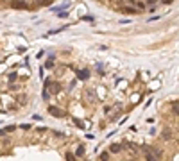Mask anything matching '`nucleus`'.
<instances>
[{
	"label": "nucleus",
	"instance_id": "obj_9",
	"mask_svg": "<svg viewBox=\"0 0 179 161\" xmlns=\"http://www.w3.org/2000/svg\"><path fill=\"white\" fill-rule=\"evenodd\" d=\"M18 102H20V104H25V102H27V97H25L23 93H20V95H18Z\"/></svg>",
	"mask_w": 179,
	"mask_h": 161
},
{
	"label": "nucleus",
	"instance_id": "obj_14",
	"mask_svg": "<svg viewBox=\"0 0 179 161\" xmlns=\"http://www.w3.org/2000/svg\"><path fill=\"white\" fill-rule=\"evenodd\" d=\"M38 4H50V0H38Z\"/></svg>",
	"mask_w": 179,
	"mask_h": 161
},
{
	"label": "nucleus",
	"instance_id": "obj_7",
	"mask_svg": "<svg viewBox=\"0 0 179 161\" xmlns=\"http://www.w3.org/2000/svg\"><path fill=\"white\" fill-rule=\"evenodd\" d=\"M84 154H86L84 145H79V147H77V151H75V156H79V158H81V156H84Z\"/></svg>",
	"mask_w": 179,
	"mask_h": 161
},
{
	"label": "nucleus",
	"instance_id": "obj_3",
	"mask_svg": "<svg viewBox=\"0 0 179 161\" xmlns=\"http://www.w3.org/2000/svg\"><path fill=\"white\" fill-rule=\"evenodd\" d=\"M14 9H27V4L23 2V0H13V4H11Z\"/></svg>",
	"mask_w": 179,
	"mask_h": 161
},
{
	"label": "nucleus",
	"instance_id": "obj_4",
	"mask_svg": "<svg viewBox=\"0 0 179 161\" xmlns=\"http://www.w3.org/2000/svg\"><path fill=\"white\" fill-rule=\"evenodd\" d=\"M88 77H90V72H88V70H77V79L86 81Z\"/></svg>",
	"mask_w": 179,
	"mask_h": 161
},
{
	"label": "nucleus",
	"instance_id": "obj_11",
	"mask_svg": "<svg viewBox=\"0 0 179 161\" xmlns=\"http://www.w3.org/2000/svg\"><path fill=\"white\" fill-rule=\"evenodd\" d=\"M109 160V154H108V152H102V154H100V161H108Z\"/></svg>",
	"mask_w": 179,
	"mask_h": 161
},
{
	"label": "nucleus",
	"instance_id": "obj_8",
	"mask_svg": "<svg viewBox=\"0 0 179 161\" xmlns=\"http://www.w3.org/2000/svg\"><path fill=\"white\" fill-rule=\"evenodd\" d=\"M86 97H88V100H90V102H95V95H93V91H91V90H88V91H86Z\"/></svg>",
	"mask_w": 179,
	"mask_h": 161
},
{
	"label": "nucleus",
	"instance_id": "obj_2",
	"mask_svg": "<svg viewBox=\"0 0 179 161\" xmlns=\"http://www.w3.org/2000/svg\"><path fill=\"white\" fill-rule=\"evenodd\" d=\"M48 113H50L52 116H65V111H63V109H57V108H54V106L48 108Z\"/></svg>",
	"mask_w": 179,
	"mask_h": 161
},
{
	"label": "nucleus",
	"instance_id": "obj_10",
	"mask_svg": "<svg viewBox=\"0 0 179 161\" xmlns=\"http://www.w3.org/2000/svg\"><path fill=\"white\" fill-rule=\"evenodd\" d=\"M163 140H172V133H170V131H165V133H163Z\"/></svg>",
	"mask_w": 179,
	"mask_h": 161
},
{
	"label": "nucleus",
	"instance_id": "obj_13",
	"mask_svg": "<svg viewBox=\"0 0 179 161\" xmlns=\"http://www.w3.org/2000/svg\"><path fill=\"white\" fill-rule=\"evenodd\" d=\"M66 161H75V156L74 154H66Z\"/></svg>",
	"mask_w": 179,
	"mask_h": 161
},
{
	"label": "nucleus",
	"instance_id": "obj_12",
	"mask_svg": "<svg viewBox=\"0 0 179 161\" xmlns=\"http://www.w3.org/2000/svg\"><path fill=\"white\" fill-rule=\"evenodd\" d=\"M172 111H174V115H178V100H174V104H172Z\"/></svg>",
	"mask_w": 179,
	"mask_h": 161
},
{
	"label": "nucleus",
	"instance_id": "obj_1",
	"mask_svg": "<svg viewBox=\"0 0 179 161\" xmlns=\"http://www.w3.org/2000/svg\"><path fill=\"white\" fill-rule=\"evenodd\" d=\"M45 90H47L48 93H57V91H59V84H57V82H52L50 79H47V81H45Z\"/></svg>",
	"mask_w": 179,
	"mask_h": 161
},
{
	"label": "nucleus",
	"instance_id": "obj_6",
	"mask_svg": "<svg viewBox=\"0 0 179 161\" xmlns=\"http://www.w3.org/2000/svg\"><path fill=\"white\" fill-rule=\"evenodd\" d=\"M120 151H122V145H120V143H113V145L109 147V152H113V154H118Z\"/></svg>",
	"mask_w": 179,
	"mask_h": 161
},
{
	"label": "nucleus",
	"instance_id": "obj_5",
	"mask_svg": "<svg viewBox=\"0 0 179 161\" xmlns=\"http://www.w3.org/2000/svg\"><path fill=\"white\" fill-rule=\"evenodd\" d=\"M143 156H145V160H147V161H158V158H156V156L149 151V149H145V151H143Z\"/></svg>",
	"mask_w": 179,
	"mask_h": 161
}]
</instances>
